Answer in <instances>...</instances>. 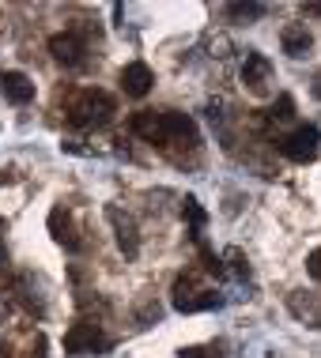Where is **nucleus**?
Wrapping results in <instances>:
<instances>
[{
	"label": "nucleus",
	"instance_id": "16",
	"mask_svg": "<svg viewBox=\"0 0 321 358\" xmlns=\"http://www.w3.org/2000/svg\"><path fill=\"white\" fill-rule=\"evenodd\" d=\"M231 19H242V23H254V19L265 15V4H227Z\"/></svg>",
	"mask_w": 321,
	"mask_h": 358
},
{
	"label": "nucleus",
	"instance_id": "13",
	"mask_svg": "<svg viewBox=\"0 0 321 358\" xmlns=\"http://www.w3.org/2000/svg\"><path fill=\"white\" fill-rule=\"evenodd\" d=\"M280 45H284L287 57L303 61V57H310V50H314V34L306 31V23H287L284 31H280Z\"/></svg>",
	"mask_w": 321,
	"mask_h": 358
},
{
	"label": "nucleus",
	"instance_id": "17",
	"mask_svg": "<svg viewBox=\"0 0 321 358\" xmlns=\"http://www.w3.org/2000/svg\"><path fill=\"white\" fill-rule=\"evenodd\" d=\"M291 117H295V99H291V94H280L276 106L268 110V121H291Z\"/></svg>",
	"mask_w": 321,
	"mask_h": 358
},
{
	"label": "nucleus",
	"instance_id": "24",
	"mask_svg": "<svg viewBox=\"0 0 321 358\" xmlns=\"http://www.w3.org/2000/svg\"><path fill=\"white\" fill-rule=\"evenodd\" d=\"M0 257H4V241H0Z\"/></svg>",
	"mask_w": 321,
	"mask_h": 358
},
{
	"label": "nucleus",
	"instance_id": "20",
	"mask_svg": "<svg viewBox=\"0 0 321 358\" xmlns=\"http://www.w3.org/2000/svg\"><path fill=\"white\" fill-rule=\"evenodd\" d=\"M306 272H310V279H317V283H321V249H314V253L306 257Z\"/></svg>",
	"mask_w": 321,
	"mask_h": 358
},
{
	"label": "nucleus",
	"instance_id": "19",
	"mask_svg": "<svg viewBox=\"0 0 321 358\" xmlns=\"http://www.w3.org/2000/svg\"><path fill=\"white\" fill-rule=\"evenodd\" d=\"M227 260L235 264V275H250V264H246V257H242L238 249H227Z\"/></svg>",
	"mask_w": 321,
	"mask_h": 358
},
{
	"label": "nucleus",
	"instance_id": "11",
	"mask_svg": "<svg viewBox=\"0 0 321 358\" xmlns=\"http://www.w3.org/2000/svg\"><path fill=\"white\" fill-rule=\"evenodd\" d=\"M118 80H121V91L129 94V99H144V94L155 87V72L144 61H132V64H125V69H121Z\"/></svg>",
	"mask_w": 321,
	"mask_h": 358
},
{
	"label": "nucleus",
	"instance_id": "2",
	"mask_svg": "<svg viewBox=\"0 0 321 358\" xmlns=\"http://www.w3.org/2000/svg\"><path fill=\"white\" fill-rule=\"evenodd\" d=\"M118 113V102H114L110 91H102V87H83V91H76L72 99L64 106V121L72 124V129H99Z\"/></svg>",
	"mask_w": 321,
	"mask_h": 358
},
{
	"label": "nucleus",
	"instance_id": "6",
	"mask_svg": "<svg viewBox=\"0 0 321 358\" xmlns=\"http://www.w3.org/2000/svg\"><path fill=\"white\" fill-rule=\"evenodd\" d=\"M276 151L291 162H314L321 151V132L314 124H299V129H291L287 136L276 140Z\"/></svg>",
	"mask_w": 321,
	"mask_h": 358
},
{
	"label": "nucleus",
	"instance_id": "9",
	"mask_svg": "<svg viewBox=\"0 0 321 358\" xmlns=\"http://www.w3.org/2000/svg\"><path fill=\"white\" fill-rule=\"evenodd\" d=\"M50 234H53V241L64 249V253H80V249H83L80 227H76L72 211H68L64 204H57V208L50 211Z\"/></svg>",
	"mask_w": 321,
	"mask_h": 358
},
{
	"label": "nucleus",
	"instance_id": "22",
	"mask_svg": "<svg viewBox=\"0 0 321 358\" xmlns=\"http://www.w3.org/2000/svg\"><path fill=\"white\" fill-rule=\"evenodd\" d=\"M303 15H321V4H303Z\"/></svg>",
	"mask_w": 321,
	"mask_h": 358
},
{
	"label": "nucleus",
	"instance_id": "7",
	"mask_svg": "<svg viewBox=\"0 0 321 358\" xmlns=\"http://www.w3.org/2000/svg\"><path fill=\"white\" fill-rule=\"evenodd\" d=\"M272 80H276V72H272V61L265 53L250 50L246 61H242V87H246L254 99H265L272 94Z\"/></svg>",
	"mask_w": 321,
	"mask_h": 358
},
{
	"label": "nucleus",
	"instance_id": "23",
	"mask_svg": "<svg viewBox=\"0 0 321 358\" xmlns=\"http://www.w3.org/2000/svg\"><path fill=\"white\" fill-rule=\"evenodd\" d=\"M310 91H314V99H321V72L314 76V87H310Z\"/></svg>",
	"mask_w": 321,
	"mask_h": 358
},
{
	"label": "nucleus",
	"instance_id": "3",
	"mask_svg": "<svg viewBox=\"0 0 321 358\" xmlns=\"http://www.w3.org/2000/svg\"><path fill=\"white\" fill-rule=\"evenodd\" d=\"M170 306L178 309V313H200V309H216L223 298L216 294L212 287H200V275L193 272H182L178 279H174V290H170Z\"/></svg>",
	"mask_w": 321,
	"mask_h": 358
},
{
	"label": "nucleus",
	"instance_id": "10",
	"mask_svg": "<svg viewBox=\"0 0 321 358\" xmlns=\"http://www.w3.org/2000/svg\"><path fill=\"white\" fill-rule=\"evenodd\" d=\"M50 53L57 64H64V69H76V64H83V53H87V42L80 31H57L50 38Z\"/></svg>",
	"mask_w": 321,
	"mask_h": 358
},
{
	"label": "nucleus",
	"instance_id": "18",
	"mask_svg": "<svg viewBox=\"0 0 321 358\" xmlns=\"http://www.w3.org/2000/svg\"><path fill=\"white\" fill-rule=\"evenodd\" d=\"M159 317H163V309H159V302H151V298L136 306V324H155Z\"/></svg>",
	"mask_w": 321,
	"mask_h": 358
},
{
	"label": "nucleus",
	"instance_id": "4",
	"mask_svg": "<svg viewBox=\"0 0 321 358\" xmlns=\"http://www.w3.org/2000/svg\"><path fill=\"white\" fill-rule=\"evenodd\" d=\"M106 347H110V336L102 332L99 321L80 317V321L68 324V332H64V351L68 355H102Z\"/></svg>",
	"mask_w": 321,
	"mask_h": 358
},
{
	"label": "nucleus",
	"instance_id": "14",
	"mask_svg": "<svg viewBox=\"0 0 321 358\" xmlns=\"http://www.w3.org/2000/svg\"><path fill=\"white\" fill-rule=\"evenodd\" d=\"M287 309L299 317L306 328H321V298L306 294V290H291L287 294Z\"/></svg>",
	"mask_w": 321,
	"mask_h": 358
},
{
	"label": "nucleus",
	"instance_id": "8",
	"mask_svg": "<svg viewBox=\"0 0 321 358\" xmlns=\"http://www.w3.org/2000/svg\"><path fill=\"white\" fill-rule=\"evenodd\" d=\"M106 219L114 227V238H118V249L125 253V260L140 257V230H136V219L129 211H121V204H106Z\"/></svg>",
	"mask_w": 321,
	"mask_h": 358
},
{
	"label": "nucleus",
	"instance_id": "21",
	"mask_svg": "<svg viewBox=\"0 0 321 358\" xmlns=\"http://www.w3.org/2000/svg\"><path fill=\"white\" fill-rule=\"evenodd\" d=\"M178 358H204V347H182Z\"/></svg>",
	"mask_w": 321,
	"mask_h": 358
},
{
	"label": "nucleus",
	"instance_id": "5",
	"mask_svg": "<svg viewBox=\"0 0 321 358\" xmlns=\"http://www.w3.org/2000/svg\"><path fill=\"white\" fill-rule=\"evenodd\" d=\"M0 358H46V336L34 324L8 328L0 340Z\"/></svg>",
	"mask_w": 321,
	"mask_h": 358
},
{
	"label": "nucleus",
	"instance_id": "1",
	"mask_svg": "<svg viewBox=\"0 0 321 358\" xmlns=\"http://www.w3.org/2000/svg\"><path fill=\"white\" fill-rule=\"evenodd\" d=\"M132 136H140L144 143L159 148L174 166H193L200 162V132L193 124L189 113L178 110H140L129 117Z\"/></svg>",
	"mask_w": 321,
	"mask_h": 358
},
{
	"label": "nucleus",
	"instance_id": "12",
	"mask_svg": "<svg viewBox=\"0 0 321 358\" xmlns=\"http://www.w3.org/2000/svg\"><path fill=\"white\" fill-rule=\"evenodd\" d=\"M0 94H4L12 106H27V102H34V80L27 72H4L0 76Z\"/></svg>",
	"mask_w": 321,
	"mask_h": 358
},
{
	"label": "nucleus",
	"instance_id": "15",
	"mask_svg": "<svg viewBox=\"0 0 321 358\" xmlns=\"http://www.w3.org/2000/svg\"><path fill=\"white\" fill-rule=\"evenodd\" d=\"M182 215L193 222V230H200L204 222H208V211L200 208V200H197V196H186V200H182Z\"/></svg>",
	"mask_w": 321,
	"mask_h": 358
}]
</instances>
